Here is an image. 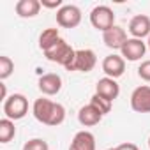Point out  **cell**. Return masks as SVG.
Here are the masks:
<instances>
[{
    "label": "cell",
    "mask_w": 150,
    "mask_h": 150,
    "mask_svg": "<svg viewBox=\"0 0 150 150\" xmlns=\"http://www.w3.org/2000/svg\"><path fill=\"white\" fill-rule=\"evenodd\" d=\"M32 113L37 122L57 127L65 120V108L60 103H53L46 97H39L32 104Z\"/></svg>",
    "instance_id": "6da1fadb"
},
{
    "label": "cell",
    "mask_w": 150,
    "mask_h": 150,
    "mask_svg": "<svg viewBox=\"0 0 150 150\" xmlns=\"http://www.w3.org/2000/svg\"><path fill=\"white\" fill-rule=\"evenodd\" d=\"M74 53H76V50H72L71 48V44L65 41V39H58L50 50H46L44 51V57L50 60V62H55V64H58V65H64V67H67L71 62H72V58H74Z\"/></svg>",
    "instance_id": "7a4b0ae2"
},
{
    "label": "cell",
    "mask_w": 150,
    "mask_h": 150,
    "mask_svg": "<svg viewBox=\"0 0 150 150\" xmlns=\"http://www.w3.org/2000/svg\"><path fill=\"white\" fill-rule=\"evenodd\" d=\"M4 113L9 120H21L28 113V99L23 94H13L4 101Z\"/></svg>",
    "instance_id": "3957f363"
},
{
    "label": "cell",
    "mask_w": 150,
    "mask_h": 150,
    "mask_svg": "<svg viewBox=\"0 0 150 150\" xmlns=\"http://www.w3.org/2000/svg\"><path fill=\"white\" fill-rule=\"evenodd\" d=\"M90 23L96 30H101L103 34L115 27V13L108 6H97L90 13Z\"/></svg>",
    "instance_id": "277c9868"
},
{
    "label": "cell",
    "mask_w": 150,
    "mask_h": 150,
    "mask_svg": "<svg viewBox=\"0 0 150 150\" xmlns=\"http://www.w3.org/2000/svg\"><path fill=\"white\" fill-rule=\"evenodd\" d=\"M97 64V57L94 50H76L72 62L65 67L67 71H78V72H90Z\"/></svg>",
    "instance_id": "5b68a950"
},
{
    "label": "cell",
    "mask_w": 150,
    "mask_h": 150,
    "mask_svg": "<svg viewBox=\"0 0 150 150\" xmlns=\"http://www.w3.org/2000/svg\"><path fill=\"white\" fill-rule=\"evenodd\" d=\"M57 23L62 28H76L81 23V9L72 4L60 7L57 11Z\"/></svg>",
    "instance_id": "8992f818"
},
{
    "label": "cell",
    "mask_w": 150,
    "mask_h": 150,
    "mask_svg": "<svg viewBox=\"0 0 150 150\" xmlns=\"http://www.w3.org/2000/svg\"><path fill=\"white\" fill-rule=\"evenodd\" d=\"M131 108L136 113H150V87L141 85L131 94Z\"/></svg>",
    "instance_id": "52a82bcc"
},
{
    "label": "cell",
    "mask_w": 150,
    "mask_h": 150,
    "mask_svg": "<svg viewBox=\"0 0 150 150\" xmlns=\"http://www.w3.org/2000/svg\"><path fill=\"white\" fill-rule=\"evenodd\" d=\"M103 71H104V74L108 78H113V80H117V78H120L122 74H124V71H125V60H124V57L122 55H108V57H104V60H103Z\"/></svg>",
    "instance_id": "ba28073f"
},
{
    "label": "cell",
    "mask_w": 150,
    "mask_h": 150,
    "mask_svg": "<svg viewBox=\"0 0 150 150\" xmlns=\"http://www.w3.org/2000/svg\"><path fill=\"white\" fill-rule=\"evenodd\" d=\"M120 51H122L124 60L136 62V60H139L141 57H145V53H146V42H143L141 39L131 37V39H127V42L122 46Z\"/></svg>",
    "instance_id": "9c48e42d"
},
{
    "label": "cell",
    "mask_w": 150,
    "mask_h": 150,
    "mask_svg": "<svg viewBox=\"0 0 150 150\" xmlns=\"http://www.w3.org/2000/svg\"><path fill=\"white\" fill-rule=\"evenodd\" d=\"M37 87H39L41 94H44V96H57L62 90V78L55 72L42 74L37 81Z\"/></svg>",
    "instance_id": "30bf717a"
},
{
    "label": "cell",
    "mask_w": 150,
    "mask_h": 150,
    "mask_svg": "<svg viewBox=\"0 0 150 150\" xmlns=\"http://www.w3.org/2000/svg\"><path fill=\"white\" fill-rule=\"evenodd\" d=\"M96 94L113 103V101L118 97V94H120V85L117 83V80L104 76V78H101V80L97 81V85H96Z\"/></svg>",
    "instance_id": "8fae6325"
},
{
    "label": "cell",
    "mask_w": 150,
    "mask_h": 150,
    "mask_svg": "<svg viewBox=\"0 0 150 150\" xmlns=\"http://www.w3.org/2000/svg\"><path fill=\"white\" fill-rule=\"evenodd\" d=\"M129 32L134 39H141L150 35V18L146 14H136L129 21Z\"/></svg>",
    "instance_id": "7c38bea8"
},
{
    "label": "cell",
    "mask_w": 150,
    "mask_h": 150,
    "mask_svg": "<svg viewBox=\"0 0 150 150\" xmlns=\"http://www.w3.org/2000/svg\"><path fill=\"white\" fill-rule=\"evenodd\" d=\"M103 42L110 48V50H122V46L127 42V34L122 27H113L108 32L103 34Z\"/></svg>",
    "instance_id": "4fadbf2b"
},
{
    "label": "cell",
    "mask_w": 150,
    "mask_h": 150,
    "mask_svg": "<svg viewBox=\"0 0 150 150\" xmlns=\"http://www.w3.org/2000/svg\"><path fill=\"white\" fill-rule=\"evenodd\" d=\"M69 150H96V136L90 131H80L74 134Z\"/></svg>",
    "instance_id": "5bb4252c"
},
{
    "label": "cell",
    "mask_w": 150,
    "mask_h": 150,
    "mask_svg": "<svg viewBox=\"0 0 150 150\" xmlns=\"http://www.w3.org/2000/svg\"><path fill=\"white\" fill-rule=\"evenodd\" d=\"M103 113L96 108V106H92L90 103L87 104V106H83L80 111H78V122L81 124V125H85V127H92V125H97L101 120H103Z\"/></svg>",
    "instance_id": "9a60e30c"
},
{
    "label": "cell",
    "mask_w": 150,
    "mask_h": 150,
    "mask_svg": "<svg viewBox=\"0 0 150 150\" xmlns=\"http://www.w3.org/2000/svg\"><path fill=\"white\" fill-rule=\"evenodd\" d=\"M41 0H20L16 2V14L20 18H34L41 11Z\"/></svg>",
    "instance_id": "2e32d148"
},
{
    "label": "cell",
    "mask_w": 150,
    "mask_h": 150,
    "mask_svg": "<svg viewBox=\"0 0 150 150\" xmlns=\"http://www.w3.org/2000/svg\"><path fill=\"white\" fill-rule=\"evenodd\" d=\"M60 39V34H58V28H44L39 35V48L42 51L50 50L57 41Z\"/></svg>",
    "instance_id": "e0dca14e"
},
{
    "label": "cell",
    "mask_w": 150,
    "mask_h": 150,
    "mask_svg": "<svg viewBox=\"0 0 150 150\" xmlns=\"http://www.w3.org/2000/svg\"><path fill=\"white\" fill-rule=\"evenodd\" d=\"M14 136H16L14 122L9 118H2L0 120V143H9Z\"/></svg>",
    "instance_id": "ac0fdd59"
},
{
    "label": "cell",
    "mask_w": 150,
    "mask_h": 150,
    "mask_svg": "<svg viewBox=\"0 0 150 150\" xmlns=\"http://www.w3.org/2000/svg\"><path fill=\"white\" fill-rule=\"evenodd\" d=\"M13 71H14V62L9 57L2 55V57H0V80H2V81L7 80L13 74Z\"/></svg>",
    "instance_id": "d6986e66"
},
{
    "label": "cell",
    "mask_w": 150,
    "mask_h": 150,
    "mask_svg": "<svg viewBox=\"0 0 150 150\" xmlns=\"http://www.w3.org/2000/svg\"><path fill=\"white\" fill-rule=\"evenodd\" d=\"M90 104L96 106L103 115L110 113V111H111V106H113L111 101H108V99H104V97H101V96H97V94H94V96L90 97Z\"/></svg>",
    "instance_id": "ffe728a7"
},
{
    "label": "cell",
    "mask_w": 150,
    "mask_h": 150,
    "mask_svg": "<svg viewBox=\"0 0 150 150\" xmlns=\"http://www.w3.org/2000/svg\"><path fill=\"white\" fill-rule=\"evenodd\" d=\"M23 150H50V146H48V141L41 138H32L23 145Z\"/></svg>",
    "instance_id": "44dd1931"
},
{
    "label": "cell",
    "mask_w": 150,
    "mask_h": 150,
    "mask_svg": "<svg viewBox=\"0 0 150 150\" xmlns=\"http://www.w3.org/2000/svg\"><path fill=\"white\" fill-rule=\"evenodd\" d=\"M138 76L143 80V81H148L150 83V60H143L138 67Z\"/></svg>",
    "instance_id": "7402d4cb"
},
{
    "label": "cell",
    "mask_w": 150,
    "mask_h": 150,
    "mask_svg": "<svg viewBox=\"0 0 150 150\" xmlns=\"http://www.w3.org/2000/svg\"><path fill=\"white\" fill-rule=\"evenodd\" d=\"M41 6L46 7V9H60V7H64L62 0H41Z\"/></svg>",
    "instance_id": "603a6c76"
},
{
    "label": "cell",
    "mask_w": 150,
    "mask_h": 150,
    "mask_svg": "<svg viewBox=\"0 0 150 150\" xmlns=\"http://www.w3.org/2000/svg\"><path fill=\"white\" fill-rule=\"evenodd\" d=\"M117 148H118V150H139V148H138V145H134V143H129V141H127V143H122V145H118Z\"/></svg>",
    "instance_id": "cb8c5ba5"
},
{
    "label": "cell",
    "mask_w": 150,
    "mask_h": 150,
    "mask_svg": "<svg viewBox=\"0 0 150 150\" xmlns=\"http://www.w3.org/2000/svg\"><path fill=\"white\" fill-rule=\"evenodd\" d=\"M0 97H2L4 101L7 99V88H6V85H4V83H0Z\"/></svg>",
    "instance_id": "d4e9b609"
},
{
    "label": "cell",
    "mask_w": 150,
    "mask_h": 150,
    "mask_svg": "<svg viewBox=\"0 0 150 150\" xmlns=\"http://www.w3.org/2000/svg\"><path fill=\"white\" fill-rule=\"evenodd\" d=\"M146 46H148V50H150V35H148V41H146Z\"/></svg>",
    "instance_id": "484cf974"
},
{
    "label": "cell",
    "mask_w": 150,
    "mask_h": 150,
    "mask_svg": "<svg viewBox=\"0 0 150 150\" xmlns=\"http://www.w3.org/2000/svg\"><path fill=\"white\" fill-rule=\"evenodd\" d=\"M108 150H118V148H117V146H115V148H108Z\"/></svg>",
    "instance_id": "4316f807"
},
{
    "label": "cell",
    "mask_w": 150,
    "mask_h": 150,
    "mask_svg": "<svg viewBox=\"0 0 150 150\" xmlns=\"http://www.w3.org/2000/svg\"><path fill=\"white\" fill-rule=\"evenodd\" d=\"M148 148H150V138H148Z\"/></svg>",
    "instance_id": "83f0119b"
}]
</instances>
